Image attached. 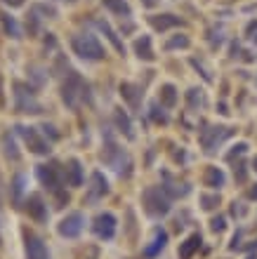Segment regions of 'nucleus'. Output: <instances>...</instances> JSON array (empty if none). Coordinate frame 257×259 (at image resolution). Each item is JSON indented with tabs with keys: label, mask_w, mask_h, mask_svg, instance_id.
<instances>
[{
	"label": "nucleus",
	"mask_w": 257,
	"mask_h": 259,
	"mask_svg": "<svg viewBox=\"0 0 257 259\" xmlns=\"http://www.w3.org/2000/svg\"><path fill=\"white\" fill-rule=\"evenodd\" d=\"M62 97H64V101H66L71 108H78L80 104L85 101V99H90L88 85L83 83V78H80V76L71 73V76L66 78V83H64V87H62Z\"/></svg>",
	"instance_id": "nucleus-1"
},
{
	"label": "nucleus",
	"mask_w": 257,
	"mask_h": 259,
	"mask_svg": "<svg viewBox=\"0 0 257 259\" xmlns=\"http://www.w3.org/2000/svg\"><path fill=\"white\" fill-rule=\"evenodd\" d=\"M142 203H144V210H146L151 217H163L170 212V200H168V196H165V191L158 186L146 188L142 196Z\"/></svg>",
	"instance_id": "nucleus-2"
},
{
	"label": "nucleus",
	"mask_w": 257,
	"mask_h": 259,
	"mask_svg": "<svg viewBox=\"0 0 257 259\" xmlns=\"http://www.w3.org/2000/svg\"><path fill=\"white\" fill-rule=\"evenodd\" d=\"M73 50L76 54H80L83 59H92V62H99V59H104V50H102V45L95 36H90V33H83V36H76L71 40Z\"/></svg>",
	"instance_id": "nucleus-3"
},
{
	"label": "nucleus",
	"mask_w": 257,
	"mask_h": 259,
	"mask_svg": "<svg viewBox=\"0 0 257 259\" xmlns=\"http://www.w3.org/2000/svg\"><path fill=\"white\" fill-rule=\"evenodd\" d=\"M38 179L45 188H50L52 193L59 191L62 186V170L57 163H50V165H38Z\"/></svg>",
	"instance_id": "nucleus-4"
},
{
	"label": "nucleus",
	"mask_w": 257,
	"mask_h": 259,
	"mask_svg": "<svg viewBox=\"0 0 257 259\" xmlns=\"http://www.w3.org/2000/svg\"><path fill=\"white\" fill-rule=\"evenodd\" d=\"M83 226H85V219H83V215L80 212H71V215H66L59 222V236H64V238H76V236H80V231H83Z\"/></svg>",
	"instance_id": "nucleus-5"
},
{
	"label": "nucleus",
	"mask_w": 257,
	"mask_h": 259,
	"mask_svg": "<svg viewBox=\"0 0 257 259\" xmlns=\"http://www.w3.org/2000/svg\"><path fill=\"white\" fill-rule=\"evenodd\" d=\"M14 89H17V111H21V113H40V106L33 101L31 87L26 89V85L14 83Z\"/></svg>",
	"instance_id": "nucleus-6"
},
{
	"label": "nucleus",
	"mask_w": 257,
	"mask_h": 259,
	"mask_svg": "<svg viewBox=\"0 0 257 259\" xmlns=\"http://www.w3.org/2000/svg\"><path fill=\"white\" fill-rule=\"evenodd\" d=\"M24 245H26V257L28 259H50V252L45 248V243L38 238L36 233L24 231Z\"/></svg>",
	"instance_id": "nucleus-7"
},
{
	"label": "nucleus",
	"mask_w": 257,
	"mask_h": 259,
	"mask_svg": "<svg viewBox=\"0 0 257 259\" xmlns=\"http://www.w3.org/2000/svg\"><path fill=\"white\" fill-rule=\"evenodd\" d=\"M95 233L104 241H111L116 236V217L111 212H102L95 217Z\"/></svg>",
	"instance_id": "nucleus-8"
},
{
	"label": "nucleus",
	"mask_w": 257,
	"mask_h": 259,
	"mask_svg": "<svg viewBox=\"0 0 257 259\" xmlns=\"http://www.w3.org/2000/svg\"><path fill=\"white\" fill-rule=\"evenodd\" d=\"M17 132L26 139V144H28V149L33 153H40V156H45V153H50V144L45 142V139H40L38 137V132L33 130V127H21L19 125L17 127Z\"/></svg>",
	"instance_id": "nucleus-9"
},
{
	"label": "nucleus",
	"mask_w": 257,
	"mask_h": 259,
	"mask_svg": "<svg viewBox=\"0 0 257 259\" xmlns=\"http://www.w3.org/2000/svg\"><path fill=\"white\" fill-rule=\"evenodd\" d=\"M231 134L229 127H210V130H203L201 134V144H203L205 151H213L215 146L222 142V139H227Z\"/></svg>",
	"instance_id": "nucleus-10"
},
{
	"label": "nucleus",
	"mask_w": 257,
	"mask_h": 259,
	"mask_svg": "<svg viewBox=\"0 0 257 259\" xmlns=\"http://www.w3.org/2000/svg\"><path fill=\"white\" fill-rule=\"evenodd\" d=\"M26 212L28 217H33L36 222H45L47 219V205H45V200L38 193H31L26 198Z\"/></svg>",
	"instance_id": "nucleus-11"
},
{
	"label": "nucleus",
	"mask_w": 257,
	"mask_h": 259,
	"mask_svg": "<svg viewBox=\"0 0 257 259\" xmlns=\"http://www.w3.org/2000/svg\"><path fill=\"white\" fill-rule=\"evenodd\" d=\"M201 243H203L201 233H191V236H189V238H186V241L179 245V259H191L196 252H198Z\"/></svg>",
	"instance_id": "nucleus-12"
},
{
	"label": "nucleus",
	"mask_w": 257,
	"mask_h": 259,
	"mask_svg": "<svg viewBox=\"0 0 257 259\" xmlns=\"http://www.w3.org/2000/svg\"><path fill=\"white\" fill-rule=\"evenodd\" d=\"M121 94H123V99L132 108H137L139 101H142V89L137 87V85H132V83H123V85H121Z\"/></svg>",
	"instance_id": "nucleus-13"
},
{
	"label": "nucleus",
	"mask_w": 257,
	"mask_h": 259,
	"mask_svg": "<svg viewBox=\"0 0 257 259\" xmlns=\"http://www.w3.org/2000/svg\"><path fill=\"white\" fill-rule=\"evenodd\" d=\"M66 179H69L71 186H80L83 184V165H80V161L71 158L66 163Z\"/></svg>",
	"instance_id": "nucleus-14"
},
{
	"label": "nucleus",
	"mask_w": 257,
	"mask_h": 259,
	"mask_svg": "<svg viewBox=\"0 0 257 259\" xmlns=\"http://www.w3.org/2000/svg\"><path fill=\"white\" fill-rule=\"evenodd\" d=\"M149 21L156 31H165L170 26H182V19L175 17V14H158V17H151Z\"/></svg>",
	"instance_id": "nucleus-15"
},
{
	"label": "nucleus",
	"mask_w": 257,
	"mask_h": 259,
	"mask_svg": "<svg viewBox=\"0 0 257 259\" xmlns=\"http://www.w3.org/2000/svg\"><path fill=\"white\" fill-rule=\"evenodd\" d=\"M134 52H137V57L144 59V62H153V59H156V54H153V50H151V38L149 36H142L137 43H134Z\"/></svg>",
	"instance_id": "nucleus-16"
},
{
	"label": "nucleus",
	"mask_w": 257,
	"mask_h": 259,
	"mask_svg": "<svg viewBox=\"0 0 257 259\" xmlns=\"http://www.w3.org/2000/svg\"><path fill=\"white\" fill-rule=\"evenodd\" d=\"M95 24H97V28H99V31H104V36H107L109 40H111V45H114V47H116V52L125 54V47H123V43L118 40V36H116V31H114V28L109 26V21H104V19H97Z\"/></svg>",
	"instance_id": "nucleus-17"
},
{
	"label": "nucleus",
	"mask_w": 257,
	"mask_h": 259,
	"mask_svg": "<svg viewBox=\"0 0 257 259\" xmlns=\"http://www.w3.org/2000/svg\"><path fill=\"white\" fill-rule=\"evenodd\" d=\"M165 243H168V233L158 229V231H156V236H153V243H151L149 248L144 250V255H146V257H156V255H158V252L165 248Z\"/></svg>",
	"instance_id": "nucleus-18"
},
{
	"label": "nucleus",
	"mask_w": 257,
	"mask_h": 259,
	"mask_svg": "<svg viewBox=\"0 0 257 259\" xmlns=\"http://www.w3.org/2000/svg\"><path fill=\"white\" fill-rule=\"evenodd\" d=\"M0 21H2V28H5V33L9 38H21V28H19L17 19L5 14V12H0Z\"/></svg>",
	"instance_id": "nucleus-19"
},
{
	"label": "nucleus",
	"mask_w": 257,
	"mask_h": 259,
	"mask_svg": "<svg viewBox=\"0 0 257 259\" xmlns=\"http://www.w3.org/2000/svg\"><path fill=\"white\" fill-rule=\"evenodd\" d=\"M175 104H177V89H175V85H163L160 87V106L172 108Z\"/></svg>",
	"instance_id": "nucleus-20"
},
{
	"label": "nucleus",
	"mask_w": 257,
	"mask_h": 259,
	"mask_svg": "<svg viewBox=\"0 0 257 259\" xmlns=\"http://www.w3.org/2000/svg\"><path fill=\"white\" fill-rule=\"evenodd\" d=\"M116 125L121 127V132H125L128 139H132V137H134L132 125H130V118H128V113H125L123 108H118V111H116Z\"/></svg>",
	"instance_id": "nucleus-21"
},
{
	"label": "nucleus",
	"mask_w": 257,
	"mask_h": 259,
	"mask_svg": "<svg viewBox=\"0 0 257 259\" xmlns=\"http://www.w3.org/2000/svg\"><path fill=\"white\" fill-rule=\"evenodd\" d=\"M107 191H109V184H107V179H104V174L102 172H95L92 174V198L104 196Z\"/></svg>",
	"instance_id": "nucleus-22"
},
{
	"label": "nucleus",
	"mask_w": 257,
	"mask_h": 259,
	"mask_svg": "<svg viewBox=\"0 0 257 259\" xmlns=\"http://www.w3.org/2000/svg\"><path fill=\"white\" fill-rule=\"evenodd\" d=\"M205 184L213 188H220L224 184V172L220 168H208V172H205Z\"/></svg>",
	"instance_id": "nucleus-23"
},
{
	"label": "nucleus",
	"mask_w": 257,
	"mask_h": 259,
	"mask_svg": "<svg viewBox=\"0 0 257 259\" xmlns=\"http://www.w3.org/2000/svg\"><path fill=\"white\" fill-rule=\"evenodd\" d=\"M104 2V7L116 12V14H121V17H128L130 14V5L125 2V0H102Z\"/></svg>",
	"instance_id": "nucleus-24"
},
{
	"label": "nucleus",
	"mask_w": 257,
	"mask_h": 259,
	"mask_svg": "<svg viewBox=\"0 0 257 259\" xmlns=\"http://www.w3.org/2000/svg\"><path fill=\"white\" fill-rule=\"evenodd\" d=\"M24 181H26V177H24V174H17V177H14V181H12V200H14V205H19V203H21Z\"/></svg>",
	"instance_id": "nucleus-25"
},
{
	"label": "nucleus",
	"mask_w": 257,
	"mask_h": 259,
	"mask_svg": "<svg viewBox=\"0 0 257 259\" xmlns=\"http://www.w3.org/2000/svg\"><path fill=\"white\" fill-rule=\"evenodd\" d=\"M2 146H5V156H7L9 161H17V158H19L17 144H14V139H12L9 134H5V137H2Z\"/></svg>",
	"instance_id": "nucleus-26"
},
{
	"label": "nucleus",
	"mask_w": 257,
	"mask_h": 259,
	"mask_svg": "<svg viewBox=\"0 0 257 259\" xmlns=\"http://www.w3.org/2000/svg\"><path fill=\"white\" fill-rule=\"evenodd\" d=\"M175 47H189V38L186 36H175L172 40L165 43V50H175Z\"/></svg>",
	"instance_id": "nucleus-27"
},
{
	"label": "nucleus",
	"mask_w": 257,
	"mask_h": 259,
	"mask_svg": "<svg viewBox=\"0 0 257 259\" xmlns=\"http://www.w3.org/2000/svg\"><path fill=\"white\" fill-rule=\"evenodd\" d=\"M186 99H189V106L196 108L203 104V97H201V92L198 89H189V94H186Z\"/></svg>",
	"instance_id": "nucleus-28"
},
{
	"label": "nucleus",
	"mask_w": 257,
	"mask_h": 259,
	"mask_svg": "<svg viewBox=\"0 0 257 259\" xmlns=\"http://www.w3.org/2000/svg\"><path fill=\"white\" fill-rule=\"evenodd\" d=\"M201 203H203L205 210H213V207L220 205V196L215 193V196H201Z\"/></svg>",
	"instance_id": "nucleus-29"
},
{
	"label": "nucleus",
	"mask_w": 257,
	"mask_h": 259,
	"mask_svg": "<svg viewBox=\"0 0 257 259\" xmlns=\"http://www.w3.org/2000/svg\"><path fill=\"white\" fill-rule=\"evenodd\" d=\"M151 118H153L156 123H163V125L168 123V118H165V113H163V111H158V104H153V106H151Z\"/></svg>",
	"instance_id": "nucleus-30"
},
{
	"label": "nucleus",
	"mask_w": 257,
	"mask_h": 259,
	"mask_svg": "<svg viewBox=\"0 0 257 259\" xmlns=\"http://www.w3.org/2000/svg\"><path fill=\"white\" fill-rule=\"evenodd\" d=\"M210 229H213L215 233H220V231H224V217H215L213 222H210Z\"/></svg>",
	"instance_id": "nucleus-31"
},
{
	"label": "nucleus",
	"mask_w": 257,
	"mask_h": 259,
	"mask_svg": "<svg viewBox=\"0 0 257 259\" xmlns=\"http://www.w3.org/2000/svg\"><path fill=\"white\" fill-rule=\"evenodd\" d=\"M246 149H248V144H236V146H234V151H231L229 156H227V158H229V161H234L236 156H241V153H246Z\"/></svg>",
	"instance_id": "nucleus-32"
},
{
	"label": "nucleus",
	"mask_w": 257,
	"mask_h": 259,
	"mask_svg": "<svg viewBox=\"0 0 257 259\" xmlns=\"http://www.w3.org/2000/svg\"><path fill=\"white\" fill-rule=\"evenodd\" d=\"M38 33V21H36V14L28 17V36H36Z\"/></svg>",
	"instance_id": "nucleus-33"
},
{
	"label": "nucleus",
	"mask_w": 257,
	"mask_h": 259,
	"mask_svg": "<svg viewBox=\"0 0 257 259\" xmlns=\"http://www.w3.org/2000/svg\"><path fill=\"white\" fill-rule=\"evenodd\" d=\"M236 179H239V181H246V165H243V163L236 165Z\"/></svg>",
	"instance_id": "nucleus-34"
},
{
	"label": "nucleus",
	"mask_w": 257,
	"mask_h": 259,
	"mask_svg": "<svg viewBox=\"0 0 257 259\" xmlns=\"http://www.w3.org/2000/svg\"><path fill=\"white\" fill-rule=\"evenodd\" d=\"M36 12H43V14H47V17H54V9L52 7H47V5H36Z\"/></svg>",
	"instance_id": "nucleus-35"
},
{
	"label": "nucleus",
	"mask_w": 257,
	"mask_h": 259,
	"mask_svg": "<svg viewBox=\"0 0 257 259\" xmlns=\"http://www.w3.org/2000/svg\"><path fill=\"white\" fill-rule=\"evenodd\" d=\"M2 2H5V5H9V7H19L24 0H2Z\"/></svg>",
	"instance_id": "nucleus-36"
},
{
	"label": "nucleus",
	"mask_w": 257,
	"mask_h": 259,
	"mask_svg": "<svg viewBox=\"0 0 257 259\" xmlns=\"http://www.w3.org/2000/svg\"><path fill=\"white\" fill-rule=\"evenodd\" d=\"M156 2H158V0H144V5H146V7H153Z\"/></svg>",
	"instance_id": "nucleus-37"
},
{
	"label": "nucleus",
	"mask_w": 257,
	"mask_h": 259,
	"mask_svg": "<svg viewBox=\"0 0 257 259\" xmlns=\"http://www.w3.org/2000/svg\"><path fill=\"white\" fill-rule=\"evenodd\" d=\"M253 31H257V21H253V24L248 26V33H253Z\"/></svg>",
	"instance_id": "nucleus-38"
},
{
	"label": "nucleus",
	"mask_w": 257,
	"mask_h": 259,
	"mask_svg": "<svg viewBox=\"0 0 257 259\" xmlns=\"http://www.w3.org/2000/svg\"><path fill=\"white\" fill-rule=\"evenodd\" d=\"M248 196H250V198H257V184H255V188H250Z\"/></svg>",
	"instance_id": "nucleus-39"
},
{
	"label": "nucleus",
	"mask_w": 257,
	"mask_h": 259,
	"mask_svg": "<svg viewBox=\"0 0 257 259\" xmlns=\"http://www.w3.org/2000/svg\"><path fill=\"white\" fill-rule=\"evenodd\" d=\"M253 168H255V172H257V156H255V161H253Z\"/></svg>",
	"instance_id": "nucleus-40"
},
{
	"label": "nucleus",
	"mask_w": 257,
	"mask_h": 259,
	"mask_svg": "<svg viewBox=\"0 0 257 259\" xmlns=\"http://www.w3.org/2000/svg\"><path fill=\"white\" fill-rule=\"evenodd\" d=\"M253 40H255V43H257V36H253Z\"/></svg>",
	"instance_id": "nucleus-41"
}]
</instances>
